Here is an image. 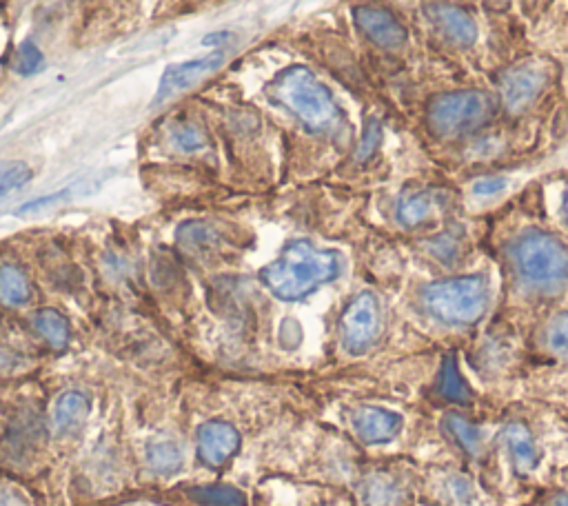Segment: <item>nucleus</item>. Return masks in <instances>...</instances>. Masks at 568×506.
<instances>
[{
    "label": "nucleus",
    "instance_id": "nucleus-1",
    "mask_svg": "<svg viewBox=\"0 0 568 506\" xmlns=\"http://www.w3.org/2000/svg\"><path fill=\"white\" fill-rule=\"evenodd\" d=\"M342 271L340 253L318 249L307 240H296L282 251L278 260L262 269L265 287L280 300H302Z\"/></svg>",
    "mask_w": 568,
    "mask_h": 506
},
{
    "label": "nucleus",
    "instance_id": "nucleus-2",
    "mask_svg": "<svg viewBox=\"0 0 568 506\" xmlns=\"http://www.w3.org/2000/svg\"><path fill=\"white\" fill-rule=\"evenodd\" d=\"M271 91L273 98L313 134H336L342 127V114L336 100L309 69H287L276 78Z\"/></svg>",
    "mask_w": 568,
    "mask_h": 506
},
{
    "label": "nucleus",
    "instance_id": "nucleus-3",
    "mask_svg": "<svg viewBox=\"0 0 568 506\" xmlns=\"http://www.w3.org/2000/svg\"><path fill=\"white\" fill-rule=\"evenodd\" d=\"M509 256L517 276L537 291H560L568 285V245L544 231H526L513 240Z\"/></svg>",
    "mask_w": 568,
    "mask_h": 506
},
{
    "label": "nucleus",
    "instance_id": "nucleus-4",
    "mask_svg": "<svg viewBox=\"0 0 568 506\" xmlns=\"http://www.w3.org/2000/svg\"><path fill=\"white\" fill-rule=\"evenodd\" d=\"M422 307L446 327L475 325L489 307V282L482 276L433 282L422 291Z\"/></svg>",
    "mask_w": 568,
    "mask_h": 506
},
{
    "label": "nucleus",
    "instance_id": "nucleus-5",
    "mask_svg": "<svg viewBox=\"0 0 568 506\" xmlns=\"http://www.w3.org/2000/svg\"><path fill=\"white\" fill-rule=\"evenodd\" d=\"M495 100L486 91H451L431 103L429 123L438 136H462L491 118Z\"/></svg>",
    "mask_w": 568,
    "mask_h": 506
},
{
    "label": "nucleus",
    "instance_id": "nucleus-6",
    "mask_svg": "<svg viewBox=\"0 0 568 506\" xmlns=\"http://www.w3.org/2000/svg\"><path fill=\"white\" fill-rule=\"evenodd\" d=\"M380 333V307L373 293L362 291L355 296L340 318V340L351 356L369 351Z\"/></svg>",
    "mask_w": 568,
    "mask_h": 506
},
{
    "label": "nucleus",
    "instance_id": "nucleus-7",
    "mask_svg": "<svg viewBox=\"0 0 568 506\" xmlns=\"http://www.w3.org/2000/svg\"><path fill=\"white\" fill-rule=\"evenodd\" d=\"M240 433L225 420H209L198 429V458L211 469H220L238 453Z\"/></svg>",
    "mask_w": 568,
    "mask_h": 506
},
{
    "label": "nucleus",
    "instance_id": "nucleus-8",
    "mask_svg": "<svg viewBox=\"0 0 568 506\" xmlns=\"http://www.w3.org/2000/svg\"><path fill=\"white\" fill-rule=\"evenodd\" d=\"M225 63V54L222 52H211L202 58L196 60H187V63H180L169 67L165 74L160 78V85H158V94L154 103L160 105L165 103V100L174 98L176 94H182V91L194 87L196 83H200L202 78L209 76L216 72V69Z\"/></svg>",
    "mask_w": 568,
    "mask_h": 506
},
{
    "label": "nucleus",
    "instance_id": "nucleus-9",
    "mask_svg": "<svg viewBox=\"0 0 568 506\" xmlns=\"http://www.w3.org/2000/svg\"><path fill=\"white\" fill-rule=\"evenodd\" d=\"M355 25L367 36L371 43L384 49H398L407 43V29L400 20L378 7H358L355 9Z\"/></svg>",
    "mask_w": 568,
    "mask_h": 506
},
{
    "label": "nucleus",
    "instance_id": "nucleus-10",
    "mask_svg": "<svg viewBox=\"0 0 568 506\" xmlns=\"http://www.w3.org/2000/svg\"><path fill=\"white\" fill-rule=\"evenodd\" d=\"M426 18L433 27L453 45H471L478 38V27L475 20L464 12V9L449 3H431L426 5Z\"/></svg>",
    "mask_w": 568,
    "mask_h": 506
},
{
    "label": "nucleus",
    "instance_id": "nucleus-11",
    "mask_svg": "<svg viewBox=\"0 0 568 506\" xmlns=\"http://www.w3.org/2000/svg\"><path fill=\"white\" fill-rule=\"evenodd\" d=\"M351 424L362 442L380 444L393 440L402 431V416L382 407H360L353 411Z\"/></svg>",
    "mask_w": 568,
    "mask_h": 506
},
{
    "label": "nucleus",
    "instance_id": "nucleus-12",
    "mask_svg": "<svg viewBox=\"0 0 568 506\" xmlns=\"http://www.w3.org/2000/svg\"><path fill=\"white\" fill-rule=\"evenodd\" d=\"M546 85V72L537 65H524L511 69L502 80V96L509 109L520 111L531 105Z\"/></svg>",
    "mask_w": 568,
    "mask_h": 506
},
{
    "label": "nucleus",
    "instance_id": "nucleus-13",
    "mask_svg": "<svg viewBox=\"0 0 568 506\" xmlns=\"http://www.w3.org/2000/svg\"><path fill=\"white\" fill-rule=\"evenodd\" d=\"M500 438H502L506 453H509L515 471L529 473L537 467V462H540V453H537V444L533 440L531 431L526 429L522 422L506 424Z\"/></svg>",
    "mask_w": 568,
    "mask_h": 506
},
{
    "label": "nucleus",
    "instance_id": "nucleus-14",
    "mask_svg": "<svg viewBox=\"0 0 568 506\" xmlns=\"http://www.w3.org/2000/svg\"><path fill=\"white\" fill-rule=\"evenodd\" d=\"M89 398L83 391H65L54 404V429L60 435L76 433L89 418Z\"/></svg>",
    "mask_w": 568,
    "mask_h": 506
},
{
    "label": "nucleus",
    "instance_id": "nucleus-15",
    "mask_svg": "<svg viewBox=\"0 0 568 506\" xmlns=\"http://www.w3.org/2000/svg\"><path fill=\"white\" fill-rule=\"evenodd\" d=\"M440 207V196L431 189H418L404 194L398 202V220L404 227H420L431 220Z\"/></svg>",
    "mask_w": 568,
    "mask_h": 506
},
{
    "label": "nucleus",
    "instance_id": "nucleus-16",
    "mask_svg": "<svg viewBox=\"0 0 568 506\" xmlns=\"http://www.w3.org/2000/svg\"><path fill=\"white\" fill-rule=\"evenodd\" d=\"M32 300V282L16 265L0 267V302L5 307H25Z\"/></svg>",
    "mask_w": 568,
    "mask_h": 506
},
{
    "label": "nucleus",
    "instance_id": "nucleus-17",
    "mask_svg": "<svg viewBox=\"0 0 568 506\" xmlns=\"http://www.w3.org/2000/svg\"><path fill=\"white\" fill-rule=\"evenodd\" d=\"M178 242L194 256H209L220 247L218 231L205 222H187L178 229Z\"/></svg>",
    "mask_w": 568,
    "mask_h": 506
},
{
    "label": "nucleus",
    "instance_id": "nucleus-18",
    "mask_svg": "<svg viewBox=\"0 0 568 506\" xmlns=\"http://www.w3.org/2000/svg\"><path fill=\"white\" fill-rule=\"evenodd\" d=\"M32 322H34V329L40 333V336H43V340L52 349L60 351L69 344L71 331H69V322L63 313H58L56 309H43L36 313Z\"/></svg>",
    "mask_w": 568,
    "mask_h": 506
},
{
    "label": "nucleus",
    "instance_id": "nucleus-19",
    "mask_svg": "<svg viewBox=\"0 0 568 506\" xmlns=\"http://www.w3.org/2000/svg\"><path fill=\"white\" fill-rule=\"evenodd\" d=\"M147 462L156 473H176L182 467V449L176 440L156 438L147 444Z\"/></svg>",
    "mask_w": 568,
    "mask_h": 506
},
{
    "label": "nucleus",
    "instance_id": "nucleus-20",
    "mask_svg": "<svg viewBox=\"0 0 568 506\" xmlns=\"http://www.w3.org/2000/svg\"><path fill=\"white\" fill-rule=\"evenodd\" d=\"M400 498V484L391 475H371L362 487V502L367 506H391Z\"/></svg>",
    "mask_w": 568,
    "mask_h": 506
},
{
    "label": "nucleus",
    "instance_id": "nucleus-21",
    "mask_svg": "<svg viewBox=\"0 0 568 506\" xmlns=\"http://www.w3.org/2000/svg\"><path fill=\"white\" fill-rule=\"evenodd\" d=\"M444 429L469 455H480L482 453L484 435L478 427H473L469 420H464L462 416H449L444 420Z\"/></svg>",
    "mask_w": 568,
    "mask_h": 506
},
{
    "label": "nucleus",
    "instance_id": "nucleus-22",
    "mask_svg": "<svg viewBox=\"0 0 568 506\" xmlns=\"http://www.w3.org/2000/svg\"><path fill=\"white\" fill-rule=\"evenodd\" d=\"M189 498L205 506H247L245 493L225 487V484H213V487H196L189 491Z\"/></svg>",
    "mask_w": 568,
    "mask_h": 506
},
{
    "label": "nucleus",
    "instance_id": "nucleus-23",
    "mask_svg": "<svg viewBox=\"0 0 568 506\" xmlns=\"http://www.w3.org/2000/svg\"><path fill=\"white\" fill-rule=\"evenodd\" d=\"M440 393L451 402H469L471 398V389L466 387V382L462 380L460 371H458V364H455L453 358H446L444 360V367L440 373Z\"/></svg>",
    "mask_w": 568,
    "mask_h": 506
},
{
    "label": "nucleus",
    "instance_id": "nucleus-24",
    "mask_svg": "<svg viewBox=\"0 0 568 506\" xmlns=\"http://www.w3.org/2000/svg\"><path fill=\"white\" fill-rule=\"evenodd\" d=\"M29 178H32V169L25 163H18V160H7V163H0V198H5L12 191L27 185Z\"/></svg>",
    "mask_w": 568,
    "mask_h": 506
},
{
    "label": "nucleus",
    "instance_id": "nucleus-25",
    "mask_svg": "<svg viewBox=\"0 0 568 506\" xmlns=\"http://www.w3.org/2000/svg\"><path fill=\"white\" fill-rule=\"evenodd\" d=\"M171 138L180 151L185 154H194V151H200L207 147V136L202 134V129L196 125H180L174 131H171Z\"/></svg>",
    "mask_w": 568,
    "mask_h": 506
},
{
    "label": "nucleus",
    "instance_id": "nucleus-26",
    "mask_svg": "<svg viewBox=\"0 0 568 506\" xmlns=\"http://www.w3.org/2000/svg\"><path fill=\"white\" fill-rule=\"evenodd\" d=\"M546 344L557 358H568V313L553 318L546 329Z\"/></svg>",
    "mask_w": 568,
    "mask_h": 506
},
{
    "label": "nucleus",
    "instance_id": "nucleus-27",
    "mask_svg": "<svg viewBox=\"0 0 568 506\" xmlns=\"http://www.w3.org/2000/svg\"><path fill=\"white\" fill-rule=\"evenodd\" d=\"M43 65V54L38 52V47L32 43V40H25L23 45L18 47L16 54V72L20 74H34Z\"/></svg>",
    "mask_w": 568,
    "mask_h": 506
},
{
    "label": "nucleus",
    "instance_id": "nucleus-28",
    "mask_svg": "<svg viewBox=\"0 0 568 506\" xmlns=\"http://www.w3.org/2000/svg\"><path fill=\"white\" fill-rule=\"evenodd\" d=\"M380 140H382V129L380 125L371 120L369 127H367V134L362 138V145L358 149V160H367L375 154V149L380 147Z\"/></svg>",
    "mask_w": 568,
    "mask_h": 506
},
{
    "label": "nucleus",
    "instance_id": "nucleus-29",
    "mask_svg": "<svg viewBox=\"0 0 568 506\" xmlns=\"http://www.w3.org/2000/svg\"><path fill=\"white\" fill-rule=\"evenodd\" d=\"M449 489H451L453 498L460 504H471L475 500V489H473L471 480L462 478V475H455V478L449 480Z\"/></svg>",
    "mask_w": 568,
    "mask_h": 506
},
{
    "label": "nucleus",
    "instance_id": "nucleus-30",
    "mask_svg": "<svg viewBox=\"0 0 568 506\" xmlns=\"http://www.w3.org/2000/svg\"><path fill=\"white\" fill-rule=\"evenodd\" d=\"M504 187H506L504 178H486V180L475 182L473 191L478 196H493V194H497V191H502Z\"/></svg>",
    "mask_w": 568,
    "mask_h": 506
},
{
    "label": "nucleus",
    "instance_id": "nucleus-31",
    "mask_svg": "<svg viewBox=\"0 0 568 506\" xmlns=\"http://www.w3.org/2000/svg\"><path fill=\"white\" fill-rule=\"evenodd\" d=\"M557 506H568V495H560V500H557Z\"/></svg>",
    "mask_w": 568,
    "mask_h": 506
},
{
    "label": "nucleus",
    "instance_id": "nucleus-32",
    "mask_svg": "<svg viewBox=\"0 0 568 506\" xmlns=\"http://www.w3.org/2000/svg\"><path fill=\"white\" fill-rule=\"evenodd\" d=\"M564 216H566V220H568V194H566V198H564Z\"/></svg>",
    "mask_w": 568,
    "mask_h": 506
},
{
    "label": "nucleus",
    "instance_id": "nucleus-33",
    "mask_svg": "<svg viewBox=\"0 0 568 506\" xmlns=\"http://www.w3.org/2000/svg\"><path fill=\"white\" fill-rule=\"evenodd\" d=\"M0 506H7V504H5V502H3V500H0Z\"/></svg>",
    "mask_w": 568,
    "mask_h": 506
}]
</instances>
